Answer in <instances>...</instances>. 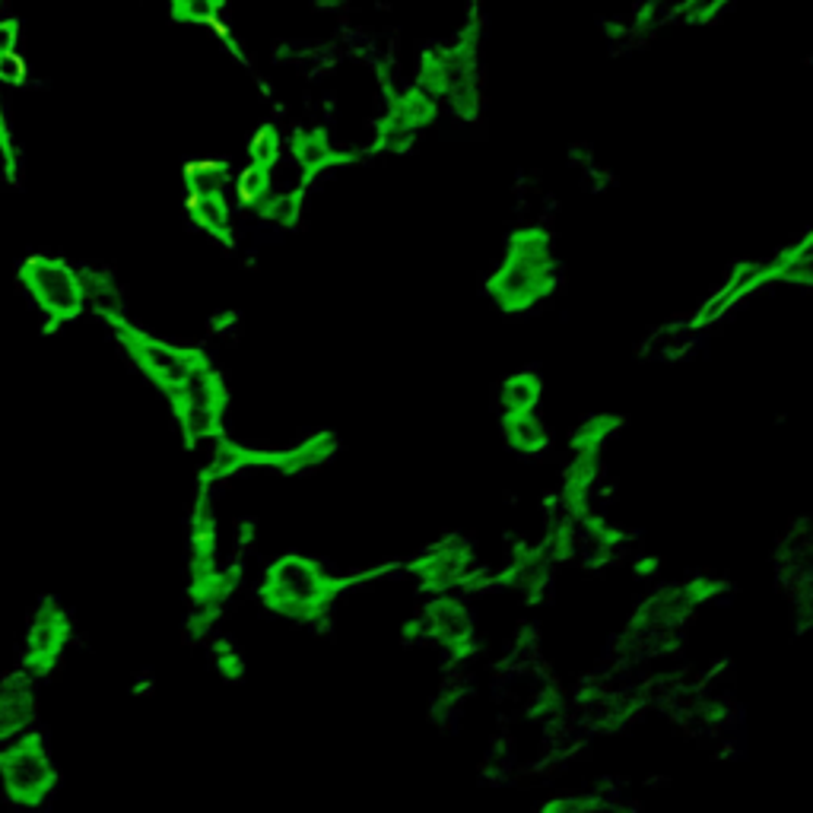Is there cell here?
Here are the masks:
<instances>
[{"instance_id":"cell-6","label":"cell","mask_w":813,"mask_h":813,"mask_svg":"<svg viewBox=\"0 0 813 813\" xmlns=\"http://www.w3.org/2000/svg\"><path fill=\"white\" fill-rule=\"evenodd\" d=\"M229 185H233V172L226 163L203 160V163H191L185 168L188 198H226Z\"/></svg>"},{"instance_id":"cell-3","label":"cell","mask_w":813,"mask_h":813,"mask_svg":"<svg viewBox=\"0 0 813 813\" xmlns=\"http://www.w3.org/2000/svg\"><path fill=\"white\" fill-rule=\"evenodd\" d=\"M23 284L33 299L51 315V322H67L80 315L83 280L80 274L58 258H29L23 267Z\"/></svg>"},{"instance_id":"cell-13","label":"cell","mask_w":813,"mask_h":813,"mask_svg":"<svg viewBox=\"0 0 813 813\" xmlns=\"http://www.w3.org/2000/svg\"><path fill=\"white\" fill-rule=\"evenodd\" d=\"M725 3L728 0H687L684 13H687V20H712L715 13H722Z\"/></svg>"},{"instance_id":"cell-12","label":"cell","mask_w":813,"mask_h":813,"mask_svg":"<svg viewBox=\"0 0 813 813\" xmlns=\"http://www.w3.org/2000/svg\"><path fill=\"white\" fill-rule=\"evenodd\" d=\"M26 74H29V67H26V61L16 51H3L0 54V83L20 86V83H26Z\"/></svg>"},{"instance_id":"cell-4","label":"cell","mask_w":813,"mask_h":813,"mask_svg":"<svg viewBox=\"0 0 813 813\" xmlns=\"http://www.w3.org/2000/svg\"><path fill=\"white\" fill-rule=\"evenodd\" d=\"M0 778H3V788L13 801L39 804L54 785V770H51V760H48L39 737L16 740L13 747H7L0 753Z\"/></svg>"},{"instance_id":"cell-5","label":"cell","mask_w":813,"mask_h":813,"mask_svg":"<svg viewBox=\"0 0 813 813\" xmlns=\"http://www.w3.org/2000/svg\"><path fill=\"white\" fill-rule=\"evenodd\" d=\"M64 639H67V623H64V616L54 608L39 610V616H36V623H33V629H29V636H26L29 664H33V667H48V664L58 658Z\"/></svg>"},{"instance_id":"cell-11","label":"cell","mask_w":813,"mask_h":813,"mask_svg":"<svg viewBox=\"0 0 813 813\" xmlns=\"http://www.w3.org/2000/svg\"><path fill=\"white\" fill-rule=\"evenodd\" d=\"M534 404H537V385L530 378H512L505 385V406H509V413L534 410Z\"/></svg>"},{"instance_id":"cell-8","label":"cell","mask_w":813,"mask_h":813,"mask_svg":"<svg viewBox=\"0 0 813 813\" xmlns=\"http://www.w3.org/2000/svg\"><path fill=\"white\" fill-rule=\"evenodd\" d=\"M547 439V429L540 423V416L534 410H518L509 413V442L518 451H537Z\"/></svg>"},{"instance_id":"cell-15","label":"cell","mask_w":813,"mask_h":813,"mask_svg":"<svg viewBox=\"0 0 813 813\" xmlns=\"http://www.w3.org/2000/svg\"><path fill=\"white\" fill-rule=\"evenodd\" d=\"M16 39H20V26L13 20H3L0 23V54L3 51H13L16 48Z\"/></svg>"},{"instance_id":"cell-2","label":"cell","mask_w":813,"mask_h":813,"mask_svg":"<svg viewBox=\"0 0 813 813\" xmlns=\"http://www.w3.org/2000/svg\"><path fill=\"white\" fill-rule=\"evenodd\" d=\"M550 280H553L550 245L540 236H518L509 245V254L502 258L492 277V292L499 296L502 305L522 309V305H534L547 292Z\"/></svg>"},{"instance_id":"cell-10","label":"cell","mask_w":813,"mask_h":813,"mask_svg":"<svg viewBox=\"0 0 813 813\" xmlns=\"http://www.w3.org/2000/svg\"><path fill=\"white\" fill-rule=\"evenodd\" d=\"M175 13L188 23H216L220 20V0H175Z\"/></svg>"},{"instance_id":"cell-14","label":"cell","mask_w":813,"mask_h":813,"mask_svg":"<svg viewBox=\"0 0 813 813\" xmlns=\"http://www.w3.org/2000/svg\"><path fill=\"white\" fill-rule=\"evenodd\" d=\"M0 157H3V168L13 178L16 172V160H13V147H10V130H7V118H3V102H0Z\"/></svg>"},{"instance_id":"cell-9","label":"cell","mask_w":813,"mask_h":813,"mask_svg":"<svg viewBox=\"0 0 813 813\" xmlns=\"http://www.w3.org/2000/svg\"><path fill=\"white\" fill-rule=\"evenodd\" d=\"M284 150V140L274 127H261L251 140V163L254 165H271L277 160V153Z\"/></svg>"},{"instance_id":"cell-7","label":"cell","mask_w":813,"mask_h":813,"mask_svg":"<svg viewBox=\"0 0 813 813\" xmlns=\"http://www.w3.org/2000/svg\"><path fill=\"white\" fill-rule=\"evenodd\" d=\"M188 213L195 220V226L203 229L213 239H229L233 229V213L226 198H188Z\"/></svg>"},{"instance_id":"cell-1","label":"cell","mask_w":813,"mask_h":813,"mask_svg":"<svg viewBox=\"0 0 813 813\" xmlns=\"http://www.w3.org/2000/svg\"><path fill=\"white\" fill-rule=\"evenodd\" d=\"M337 578L315 560L302 553L280 556L267 566L264 575V598L271 610L284 616H315L322 613L334 595Z\"/></svg>"}]
</instances>
